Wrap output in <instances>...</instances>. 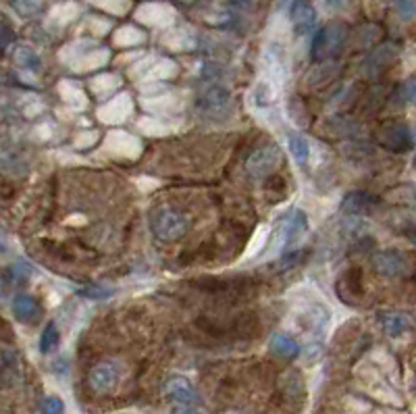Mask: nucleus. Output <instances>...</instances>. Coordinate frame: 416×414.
<instances>
[{
	"mask_svg": "<svg viewBox=\"0 0 416 414\" xmlns=\"http://www.w3.org/2000/svg\"><path fill=\"white\" fill-rule=\"evenodd\" d=\"M171 414H200V413H196V410H194V408H189V406H179V408H175Z\"/></svg>",
	"mask_w": 416,
	"mask_h": 414,
	"instance_id": "25",
	"label": "nucleus"
},
{
	"mask_svg": "<svg viewBox=\"0 0 416 414\" xmlns=\"http://www.w3.org/2000/svg\"><path fill=\"white\" fill-rule=\"evenodd\" d=\"M281 161V150L279 146L271 144V146H264L256 152H252V156L248 159V173L254 179L269 178L275 167L279 165Z\"/></svg>",
	"mask_w": 416,
	"mask_h": 414,
	"instance_id": "4",
	"label": "nucleus"
},
{
	"mask_svg": "<svg viewBox=\"0 0 416 414\" xmlns=\"http://www.w3.org/2000/svg\"><path fill=\"white\" fill-rule=\"evenodd\" d=\"M290 152H292V156L296 159L297 165L304 167V165L308 163V159H310V144H308V140H306L304 135L294 133V135L290 138Z\"/></svg>",
	"mask_w": 416,
	"mask_h": 414,
	"instance_id": "15",
	"label": "nucleus"
},
{
	"mask_svg": "<svg viewBox=\"0 0 416 414\" xmlns=\"http://www.w3.org/2000/svg\"><path fill=\"white\" fill-rule=\"evenodd\" d=\"M335 73H337V65H335V62H323V65H318V67L310 73L308 84H310V86H323V84H327L329 79H333Z\"/></svg>",
	"mask_w": 416,
	"mask_h": 414,
	"instance_id": "16",
	"label": "nucleus"
},
{
	"mask_svg": "<svg viewBox=\"0 0 416 414\" xmlns=\"http://www.w3.org/2000/svg\"><path fill=\"white\" fill-rule=\"evenodd\" d=\"M42 414H65V404L62 400L57 396H51L46 398L44 406H42Z\"/></svg>",
	"mask_w": 416,
	"mask_h": 414,
	"instance_id": "20",
	"label": "nucleus"
},
{
	"mask_svg": "<svg viewBox=\"0 0 416 414\" xmlns=\"http://www.w3.org/2000/svg\"><path fill=\"white\" fill-rule=\"evenodd\" d=\"M373 267L381 277H404L408 273V258L400 254L398 250H385L377 252L373 258Z\"/></svg>",
	"mask_w": 416,
	"mask_h": 414,
	"instance_id": "5",
	"label": "nucleus"
},
{
	"mask_svg": "<svg viewBox=\"0 0 416 414\" xmlns=\"http://www.w3.org/2000/svg\"><path fill=\"white\" fill-rule=\"evenodd\" d=\"M308 232V217L302 211H294L275 232V246L273 250H286L294 246L300 237Z\"/></svg>",
	"mask_w": 416,
	"mask_h": 414,
	"instance_id": "3",
	"label": "nucleus"
},
{
	"mask_svg": "<svg viewBox=\"0 0 416 414\" xmlns=\"http://www.w3.org/2000/svg\"><path fill=\"white\" fill-rule=\"evenodd\" d=\"M4 250H6V246H4V241H2V239H0V254H2V252H4Z\"/></svg>",
	"mask_w": 416,
	"mask_h": 414,
	"instance_id": "26",
	"label": "nucleus"
},
{
	"mask_svg": "<svg viewBox=\"0 0 416 414\" xmlns=\"http://www.w3.org/2000/svg\"><path fill=\"white\" fill-rule=\"evenodd\" d=\"M325 2H327V6H329L331 11H344V8L350 6L352 0H325Z\"/></svg>",
	"mask_w": 416,
	"mask_h": 414,
	"instance_id": "23",
	"label": "nucleus"
},
{
	"mask_svg": "<svg viewBox=\"0 0 416 414\" xmlns=\"http://www.w3.org/2000/svg\"><path fill=\"white\" fill-rule=\"evenodd\" d=\"M59 346V329L55 323H48L42 338H40V352L42 354H51L55 348Z\"/></svg>",
	"mask_w": 416,
	"mask_h": 414,
	"instance_id": "18",
	"label": "nucleus"
},
{
	"mask_svg": "<svg viewBox=\"0 0 416 414\" xmlns=\"http://www.w3.org/2000/svg\"><path fill=\"white\" fill-rule=\"evenodd\" d=\"M290 17L297 36H306L316 27V11L310 0H296L292 4Z\"/></svg>",
	"mask_w": 416,
	"mask_h": 414,
	"instance_id": "9",
	"label": "nucleus"
},
{
	"mask_svg": "<svg viewBox=\"0 0 416 414\" xmlns=\"http://www.w3.org/2000/svg\"><path fill=\"white\" fill-rule=\"evenodd\" d=\"M119 370L115 362H98L90 370V387L98 394H109L117 387Z\"/></svg>",
	"mask_w": 416,
	"mask_h": 414,
	"instance_id": "7",
	"label": "nucleus"
},
{
	"mask_svg": "<svg viewBox=\"0 0 416 414\" xmlns=\"http://www.w3.org/2000/svg\"><path fill=\"white\" fill-rule=\"evenodd\" d=\"M346 42H348V27L344 23L333 21V23L323 25L312 38V46H310L312 60L323 62V60L337 57L344 51Z\"/></svg>",
	"mask_w": 416,
	"mask_h": 414,
	"instance_id": "1",
	"label": "nucleus"
},
{
	"mask_svg": "<svg viewBox=\"0 0 416 414\" xmlns=\"http://www.w3.org/2000/svg\"><path fill=\"white\" fill-rule=\"evenodd\" d=\"M11 40H13V32L6 25H2L0 27V51H4L11 44Z\"/></svg>",
	"mask_w": 416,
	"mask_h": 414,
	"instance_id": "22",
	"label": "nucleus"
},
{
	"mask_svg": "<svg viewBox=\"0 0 416 414\" xmlns=\"http://www.w3.org/2000/svg\"><path fill=\"white\" fill-rule=\"evenodd\" d=\"M13 314H15L17 321L29 323V321H34L40 314V304H38L36 298L21 294V296H17L13 300Z\"/></svg>",
	"mask_w": 416,
	"mask_h": 414,
	"instance_id": "12",
	"label": "nucleus"
},
{
	"mask_svg": "<svg viewBox=\"0 0 416 414\" xmlns=\"http://www.w3.org/2000/svg\"><path fill=\"white\" fill-rule=\"evenodd\" d=\"M381 144L391 152H408L412 148V131L404 123H389L379 133Z\"/></svg>",
	"mask_w": 416,
	"mask_h": 414,
	"instance_id": "6",
	"label": "nucleus"
},
{
	"mask_svg": "<svg viewBox=\"0 0 416 414\" xmlns=\"http://www.w3.org/2000/svg\"><path fill=\"white\" fill-rule=\"evenodd\" d=\"M379 323H381V327H383L391 338H400V335H404V333L410 329L408 316H404V314H400V312H383V314L379 316Z\"/></svg>",
	"mask_w": 416,
	"mask_h": 414,
	"instance_id": "13",
	"label": "nucleus"
},
{
	"mask_svg": "<svg viewBox=\"0 0 416 414\" xmlns=\"http://www.w3.org/2000/svg\"><path fill=\"white\" fill-rule=\"evenodd\" d=\"M165 394L167 398H171L173 402H177L181 406H192L198 402V394L194 389V385L185 379V377H171L165 385Z\"/></svg>",
	"mask_w": 416,
	"mask_h": 414,
	"instance_id": "11",
	"label": "nucleus"
},
{
	"mask_svg": "<svg viewBox=\"0 0 416 414\" xmlns=\"http://www.w3.org/2000/svg\"><path fill=\"white\" fill-rule=\"evenodd\" d=\"M271 350L275 352V356L286 358V360H294L300 356V346H297L296 340L290 335H283V333H279L271 340Z\"/></svg>",
	"mask_w": 416,
	"mask_h": 414,
	"instance_id": "14",
	"label": "nucleus"
},
{
	"mask_svg": "<svg viewBox=\"0 0 416 414\" xmlns=\"http://www.w3.org/2000/svg\"><path fill=\"white\" fill-rule=\"evenodd\" d=\"M381 200L368 192H352L344 198L342 211L348 215H373L379 208Z\"/></svg>",
	"mask_w": 416,
	"mask_h": 414,
	"instance_id": "10",
	"label": "nucleus"
},
{
	"mask_svg": "<svg viewBox=\"0 0 416 414\" xmlns=\"http://www.w3.org/2000/svg\"><path fill=\"white\" fill-rule=\"evenodd\" d=\"M152 232L163 241H177L192 232V219L175 208H163L152 219Z\"/></svg>",
	"mask_w": 416,
	"mask_h": 414,
	"instance_id": "2",
	"label": "nucleus"
},
{
	"mask_svg": "<svg viewBox=\"0 0 416 414\" xmlns=\"http://www.w3.org/2000/svg\"><path fill=\"white\" fill-rule=\"evenodd\" d=\"M81 296L109 298V296H113V292H111V290H96V292H92V290H81Z\"/></svg>",
	"mask_w": 416,
	"mask_h": 414,
	"instance_id": "24",
	"label": "nucleus"
},
{
	"mask_svg": "<svg viewBox=\"0 0 416 414\" xmlns=\"http://www.w3.org/2000/svg\"><path fill=\"white\" fill-rule=\"evenodd\" d=\"M396 8H398V15L404 21H410L415 17V2L412 0H396Z\"/></svg>",
	"mask_w": 416,
	"mask_h": 414,
	"instance_id": "21",
	"label": "nucleus"
},
{
	"mask_svg": "<svg viewBox=\"0 0 416 414\" xmlns=\"http://www.w3.org/2000/svg\"><path fill=\"white\" fill-rule=\"evenodd\" d=\"M11 4L23 17H32L40 11V0H13Z\"/></svg>",
	"mask_w": 416,
	"mask_h": 414,
	"instance_id": "19",
	"label": "nucleus"
},
{
	"mask_svg": "<svg viewBox=\"0 0 416 414\" xmlns=\"http://www.w3.org/2000/svg\"><path fill=\"white\" fill-rule=\"evenodd\" d=\"M198 107H200L202 113H206V115H210V117H223V115H227L229 109H232L229 92H227L225 88H219V86H217V88L208 90V92L200 98Z\"/></svg>",
	"mask_w": 416,
	"mask_h": 414,
	"instance_id": "8",
	"label": "nucleus"
},
{
	"mask_svg": "<svg viewBox=\"0 0 416 414\" xmlns=\"http://www.w3.org/2000/svg\"><path fill=\"white\" fill-rule=\"evenodd\" d=\"M15 60H17L23 69L34 71V73H38V71L42 69V60H40V57H38L32 48H27V46H21V48L17 51Z\"/></svg>",
	"mask_w": 416,
	"mask_h": 414,
	"instance_id": "17",
	"label": "nucleus"
}]
</instances>
